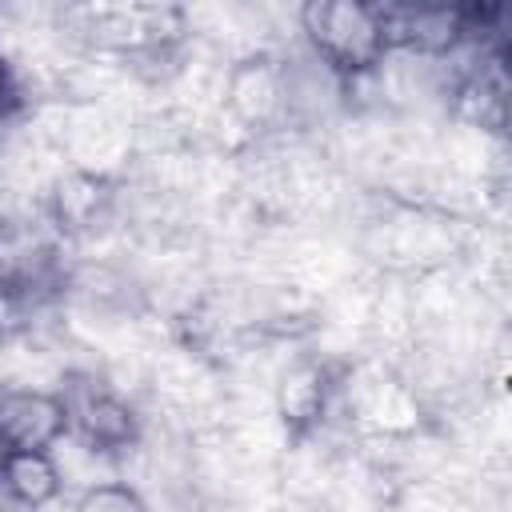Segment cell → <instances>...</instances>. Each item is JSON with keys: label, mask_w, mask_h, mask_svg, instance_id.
I'll list each match as a JSON object with an SVG mask.
<instances>
[{"label": "cell", "mask_w": 512, "mask_h": 512, "mask_svg": "<svg viewBox=\"0 0 512 512\" xmlns=\"http://www.w3.org/2000/svg\"><path fill=\"white\" fill-rule=\"evenodd\" d=\"M68 436V400L48 388H0V448L52 452Z\"/></svg>", "instance_id": "cell-2"}, {"label": "cell", "mask_w": 512, "mask_h": 512, "mask_svg": "<svg viewBox=\"0 0 512 512\" xmlns=\"http://www.w3.org/2000/svg\"><path fill=\"white\" fill-rule=\"evenodd\" d=\"M28 288H20V284H12V280H0V336H8L12 328H20V320H24V296Z\"/></svg>", "instance_id": "cell-7"}, {"label": "cell", "mask_w": 512, "mask_h": 512, "mask_svg": "<svg viewBox=\"0 0 512 512\" xmlns=\"http://www.w3.org/2000/svg\"><path fill=\"white\" fill-rule=\"evenodd\" d=\"M284 420L292 424H308L324 412V376L316 368H296L288 380H284Z\"/></svg>", "instance_id": "cell-5"}, {"label": "cell", "mask_w": 512, "mask_h": 512, "mask_svg": "<svg viewBox=\"0 0 512 512\" xmlns=\"http://www.w3.org/2000/svg\"><path fill=\"white\" fill-rule=\"evenodd\" d=\"M20 104V88H16V76H12V68L0 60V112H8V108H16Z\"/></svg>", "instance_id": "cell-8"}, {"label": "cell", "mask_w": 512, "mask_h": 512, "mask_svg": "<svg viewBox=\"0 0 512 512\" xmlns=\"http://www.w3.org/2000/svg\"><path fill=\"white\" fill-rule=\"evenodd\" d=\"M300 32L308 40V52L340 80L360 76V72L384 64V56H388L376 4H352V0L304 4Z\"/></svg>", "instance_id": "cell-1"}, {"label": "cell", "mask_w": 512, "mask_h": 512, "mask_svg": "<svg viewBox=\"0 0 512 512\" xmlns=\"http://www.w3.org/2000/svg\"><path fill=\"white\" fill-rule=\"evenodd\" d=\"M64 492V472L52 452L0 448V496L24 512L48 508Z\"/></svg>", "instance_id": "cell-4"}, {"label": "cell", "mask_w": 512, "mask_h": 512, "mask_svg": "<svg viewBox=\"0 0 512 512\" xmlns=\"http://www.w3.org/2000/svg\"><path fill=\"white\" fill-rule=\"evenodd\" d=\"M64 400H68V436H80L92 452H120L136 444V412L112 388L88 384L84 392H64Z\"/></svg>", "instance_id": "cell-3"}, {"label": "cell", "mask_w": 512, "mask_h": 512, "mask_svg": "<svg viewBox=\"0 0 512 512\" xmlns=\"http://www.w3.org/2000/svg\"><path fill=\"white\" fill-rule=\"evenodd\" d=\"M72 512H148V504L128 480H100L80 492Z\"/></svg>", "instance_id": "cell-6"}]
</instances>
